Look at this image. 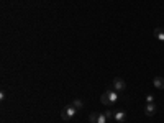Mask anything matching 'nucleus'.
<instances>
[{
  "label": "nucleus",
  "instance_id": "f257e3e1",
  "mask_svg": "<svg viewBox=\"0 0 164 123\" xmlns=\"http://www.w3.org/2000/svg\"><path fill=\"white\" fill-rule=\"evenodd\" d=\"M116 100H118V93H116V90H107V92H103L102 97H100V102L103 105H112Z\"/></svg>",
  "mask_w": 164,
  "mask_h": 123
},
{
  "label": "nucleus",
  "instance_id": "f03ea898",
  "mask_svg": "<svg viewBox=\"0 0 164 123\" xmlns=\"http://www.w3.org/2000/svg\"><path fill=\"white\" fill-rule=\"evenodd\" d=\"M75 112H77V108L74 107V105H67V107H64L61 110V116H62V120H71L72 116L75 115Z\"/></svg>",
  "mask_w": 164,
  "mask_h": 123
},
{
  "label": "nucleus",
  "instance_id": "7ed1b4c3",
  "mask_svg": "<svg viewBox=\"0 0 164 123\" xmlns=\"http://www.w3.org/2000/svg\"><path fill=\"white\" fill-rule=\"evenodd\" d=\"M113 87H115V90L116 92H123L126 89V82L123 80V79H120V77H115V80H113Z\"/></svg>",
  "mask_w": 164,
  "mask_h": 123
},
{
  "label": "nucleus",
  "instance_id": "20e7f679",
  "mask_svg": "<svg viewBox=\"0 0 164 123\" xmlns=\"http://www.w3.org/2000/svg\"><path fill=\"white\" fill-rule=\"evenodd\" d=\"M154 113H156V105H154V103H146L144 115H146V116H153Z\"/></svg>",
  "mask_w": 164,
  "mask_h": 123
},
{
  "label": "nucleus",
  "instance_id": "39448f33",
  "mask_svg": "<svg viewBox=\"0 0 164 123\" xmlns=\"http://www.w3.org/2000/svg\"><path fill=\"white\" fill-rule=\"evenodd\" d=\"M153 84H154L156 89L162 90V89H164V77H159V75H157V77H154V79H153Z\"/></svg>",
  "mask_w": 164,
  "mask_h": 123
},
{
  "label": "nucleus",
  "instance_id": "423d86ee",
  "mask_svg": "<svg viewBox=\"0 0 164 123\" xmlns=\"http://www.w3.org/2000/svg\"><path fill=\"white\" fill-rule=\"evenodd\" d=\"M125 112H123V110H116V112L113 113V118H115V121H125Z\"/></svg>",
  "mask_w": 164,
  "mask_h": 123
},
{
  "label": "nucleus",
  "instance_id": "0eeeda50",
  "mask_svg": "<svg viewBox=\"0 0 164 123\" xmlns=\"http://www.w3.org/2000/svg\"><path fill=\"white\" fill-rule=\"evenodd\" d=\"M154 36H156L157 39L164 41V30H162V28H154Z\"/></svg>",
  "mask_w": 164,
  "mask_h": 123
},
{
  "label": "nucleus",
  "instance_id": "6e6552de",
  "mask_svg": "<svg viewBox=\"0 0 164 123\" xmlns=\"http://www.w3.org/2000/svg\"><path fill=\"white\" fill-rule=\"evenodd\" d=\"M72 105H74V107L77 108V110H80L82 107H84V103H82V100H80V98H75V100L72 102Z\"/></svg>",
  "mask_w": 164,
  "mask_h": 123
},
{
  "label": "nucleus",
  "instance_id": "1a4fd4ad",
  "mask_svg": "<svg viewBox=\"0 0 164 123\" xmlns=\"http://www.w3.org/2000/svg\"><path fill=\"white\" fill-rule=\"evenodd\" d=\"M97 120H98V113L93 112V113L89 115V121H90V123H97Z\"/></svg>",
  "mask_w": 164,
  "mask_h": 123
},
{
  "label": "nucleus",
  "instance_id": "9d476101",
  "mask_svg": "<svg viewBox=\"0 0 164 123\" xmlns=\"http://www.w3.org/2000/svg\"><path fill=\"white\" fill-rule=\"evenodd\" d=\"M108 121V118L105 116V113H98V120H97V123H107Z\"/></svg>",
  "mask_w": 164,
  "mask_h": 123
},
{
  "label": "nucleus",
  "instance_id": "9b49d317",
  "mask_svg": "<svg viewBox=\"0 0 164 123\" xmlns=\"http://www.w3.org/2000/svg\"><path fill=\"white\" fill-rule=\"evenodd\" d=\"M105 116H107L108 120H110V118H113V112H112V110H107V112H105Z\"/></svg>",
  "mask_w": 164,
  "mask_h": 123
},
{
  "label": "nucleus",
  "instance_id": "f8f14e48",
  "mask_svg": "<svg viewBox=\"0 0 164 123\" xmlns=\"http://www.w3.org/2000/svg\"><path fill=\"white\" fill-rule=\"evenodd\" d=\"M146 102H148V103H154V97L153 95H148V97H146Z\"/></svg>",
  "mask_w": 164,
  "mask_h": 123
},
{
  "label": "nucleus",
  "instance_id": "ddd939ff",
  "mask_svg": "<svg viewBox=\"0 0 164 123\" xmlns=\"http://www.w3.org/2000/svg\"><path fill=\"white\" fill-rule=\"evenodd\" d=\"M3 98H5V92L2 90V92H0V100H3Z\"/></svg>",
  "mask_w": 164,
  "mask_h": 123
}]
</instances>
